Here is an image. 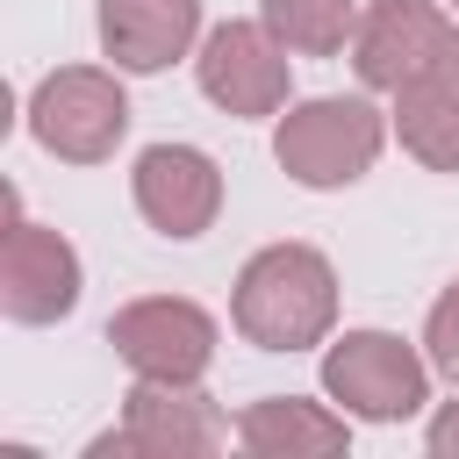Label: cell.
<instances>
[{
	"mask_svg": "<svg viewBox=\"0 0 459 459\" xmlns=\"http://www.w3.org/2000/svg\"><path fill=\"white\" fill-rule=\"evenodd\" d=\"M430 86L459 108V36H445V57H437V72H430Z\"/></svg>",
	"mask_w": 459,
	"mask_h": 459,
	"instance_id": "obj_17",
	"label": "cell"
},
{
	"mask_svg": "<svg viewBox=\"0 0 459 459\" xmlns=\"http://www.w3.org/2000/svg\"><path fill=\"white\" fill-rule=\"evenodd\" d=\"M222 445V416L208 409V394H194V380H143L129 394L122 430L93 437V459L108 452H151V459H194Z\"/></svg>",
	"mask_w": 459,
	"mask_h": 459,
	"instance_id": "obj_7",
	"label": "cell"
},
{
	"mask_svg": "<svg viewBox=\"0 0 459 459\" xmlns=\"http://www.w3.org/2000/svg\"><path fill=\"white\" fill-rule=\"evenodd\" d=\"M7 215H14V194H7ZM79 301V251L43 230V222H7V244H0V308L14 323H57L72 316Z\"/></svg>",
	"mask_w": 459,
	"mask_h": 459,
	"instance_id": "obj_6",
	"label": "cell"
},
{
	"mask_svg": "<svg viewBox=\"0 0 459 459\" xmlns=\"http://www.w3.org/2000/svg\"><path fill=\"white\" fill-rule=\"evenodd\" d=\"M201 29V0H100V50L122 72H165L186 57Z\"/></svg>",
	"mask_w": 459,
	"mask_h": 459,
	"instance_id": "obj_11",
	"label": "cell"
},
{
	"mask_svg": "<svg viewBox=\"0 0 459 459\" xmlns=\"http://www.w3.org/2000/svg\"><path fill=\"white\" fill-rule=\"evenodd\" d=\"M108 344H115L143 380H201L208 359H215V323H208V308L158 294V301L115 308V316H108Z\"/></svg>",
	"mask_w": 459,
	"mask_h": 459,
	"instance_id": "obj_5",
	"label": "cell"
},
{
	"mask_svg": "<svg viewBox=\"0 0 459 459\" xmlns=\"http://www.w3.org/2000/svg\"><path fill=\"white\" fill-rule=\"evenodd\" d=\"M445 36H452V29H445V14H437L430 0H380V7L359 22V36H351V65H359L366 86L402 93V86H423V79L437 72Z\"/></svg>",
	"mask_w": 459,
	"mask_h": 459,
	"instance_id": "obj_8",
	"label": "cell"
},
{
	"mask_svg": "<svg viewBox=\"0 0 459 459\" xmlns=\"http://www.w3.org/2000/svg\"><path fill=\"white\" fill-rule=\"evenodd\" d=\"M380 115L351 93H323V100H301L294 115H280V136H273V158L280 172H294L301 186H351L373 172L380 158Z\"/></svg>",
	"mask_w": 459,
	"mask_h": 459,
	"instance_id": "obj_2",
	"label": "cell"
},
{
	"mask_svg": "<svg viewBox=\"0 0 459 459\" xmlns=\"http://www.w3.org/2000/svg\"><path fill=\"white\" fill-rule=\"evenodd\" d=\"M201 93L222 115H273L287 100V43L265 22H222L201 43Z\"/></svg>",
	"mask_w": 459,
	"mask_h": 459,
	"instance_id": "obj_9",
	"label": "cell"
},
{
	"mask_svg": "<svg viewBox=\"0 0 459 459\" xmlns=\"http://www.w3.org/2000/svg\"><path fill=\"white\" fill-rule=\"evenodd\" d=\"M230 316L258 351H308L337 323V273L316 244H265L237 273Z\"/></svg>",
	"mask_w": 459,
	"mask_h": 459,
	"instance_id": "obj_1",
	"label": "cell"
},
{
	"mask_svg": "<svg viewBox=\"0 0 459 459\" xmlns=\"http://www.w3.org/2000/svg\"><path fill=\"white\" fill-rule=\"evenodd\" d=\"M423 344H430V366H437L445 380H459V280L437 294V308H430V323H423Z\"/></svg>",
	"mask_w": 459,
	"mask_h": 459,
	"instance_id": "obj_15",
	"label": "cell"
},
{
	"mask_svg": "<svg viewBox=\"0 0 459 459\" xmlns=\"http://www.w3.org/2000/svg\"><path fill=\"white\" fill-rule=\"evenodd\" d=\"M323 387H330V402H344L366 423H402V416H416L430 402L423 359L387 330H344L323 351Z\"/></svg>",
	"mask_w": 459,
	"mask_h": 459,
	"instance_id": "obj_4",
	"label": "cell"
},
{
	"mask_svg": "<svg viewBox=\"0 0 459 459\" xmlns=\"http://www.w3.org/2000/svg\"><path fill=\"white\" fill-rule=\"evenodd\" d=\"M237 437L258 452V459H330L344 452V416H330L323 402H301V394H265L237 416Z\"/></svg>",
	"mask_w": 459,
	"mask_h": 459,
	"instance_id": "obj_12",
	"label": "cell"
},
{
	"mask_svg": "<svg viewBox=\"0 0 459 459\" xmlns=\"http://www.w3.org/2000/svg\"><path fill=\"white\" fill-rule=\"evenodd\" d=\"M394 129H402V151L430 172H459V108L423 79V86H402L394 93Z\"/></svg>",
	"mask_w": 459,
	"mask_h": 459,
	"instance_id": "obj_13",
	"label": "cell"
},
{
	"mask_svg": "<svg viewBox=\"0 0 459 459\" xmlns=\"http://www.w3.org/2000/svg\"><path fill=\"white\" fill-rule=\"evenodd\" d=\"M122 129H129V100H122L115 72L65 65L29 93V136L65 165H100L122 143Z\"/></svg>",
	"mask_w": 459,
	"mask_h": 459,
	"instance_id": "obj_3",
	"label": "cell"
},
{
	"mask_svg": "<svg viewBox=\"0 0 459 459\" xmlns=\"http://www.w3.org/2000/svg\"><path fill=\"white\" fill-rule=\"evenodd\" d=\"M430 452H437V459H459V402L437 409V423H430Z\"/></svg>",
	"mask_w": 459,
	"mask_h": 459,
	"instance_id": "obj_16",
	"label": "cell"
},
{
	"mask_svg": "<svg viewBox=\"0 0 459 459\" xmlns=\"http://www.w3.org/2000/svg\"><path fill=\"white\" fill-rule=\"evenodd\" d=\"M258 7H265V29L301 57H330L351 36V0H258Z\"/></svg>",
	"mask_w": 459,
	"mask_h": 459,
	"instance_id": "obj_14",
	"label": "cell"
},
{
	"mask_svg": "<svg viewBox=\"0 0 459 459\" xmlns=\"http://www.w3.org/2000/svg\"><path fill=\"white\" fill-rule=\"evenodd\" d=\"M129 179H136L143 222L165 230V237H201V230L215 222V208H222V172H215V158L194 151V143H151Z\"/></svg>",
	"mask_w": 459,
	"mask_h": 459,
	"instance_id": "obj_10",
	"label": "cell"
}]
</instances>
